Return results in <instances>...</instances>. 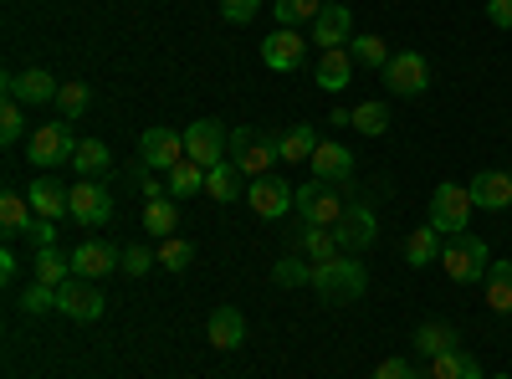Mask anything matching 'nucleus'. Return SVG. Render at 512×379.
<instances>
[{"label":"nucleus","instance_id":"14","mask_svg":"<svg viewBox=\"0 0 512 379\" xmlns=\"http://www.w3.org/2000/svg\"><path fill=\"white\" fill-rule=\"evenodd\" d=\"M72 272H77L82 282H103L108 272H123V251H113L108 241L88 236V241L72 251Z\"/></svg>","mask_w":512,"mask_h":379},{"label":"nucleus","instance_id":"29","mask_svg":"<svg viewBox=\"0 0 512 379\" xmlns=\"http://www.w3.org/2000/svg\"><path fill=\"white\" fill-rule=\"evenodd\" d=\"M72 170H77L82 180H98V175H108V170H113V154H108V144H98V139H82V144H77V154H72Z\"/></svg>","mask_w":512,"mask_h":379},{"label":"nucleus","instance_id":"6","mask_svg":"<svg viewBox=\"0 0 512 379\" xmlns=\"http://www.w3.org/2000/svg\"><path fill=\"white\" fill-rule=\"evenodd\" d=\"M31 164L36 170H52V164H72V154H77V139H72V129H67V118L62 123H41V129L31 134Z\"/></svg>","mask_w":512,"mask_h":379},{"label":"nucleus","instance_id":"40","mask_svg":"<svg viewBox=\"0 0 512 379\" xmlns=\"http://www.w3.org/2000/svg\"><path fill=\"white\" fill-rule=\"evenodd\" d=\"M21 313H57V287H47V282H36L31 277V287L21 292Z\"/></svg>","mask_w":512,"mask_h":379},{"label":"nucleus","instance_id":"24","mask_svg":"<svg viewBox=\"0 0 512 379\" xmlns=\"http://www.w3.org/2000/svg\"><path fill=\"white\" fill-rule=\"evenodd\" d=\"M405 262L410 267H431V262H441V231L425 221V226H415L410 236H405Z\"/></svg>","mask_w":512,"mask_h":379},{"label":"nucleus","instance_id":"49","mask_svg":"<svg viewBox=\"0 0 512 379\" xmlns=\"http://www.w3.org/2000/svg\"><path fill=\"white\" fill-rule=\"evenodd\" d=\"M497 379H512V374H497Z\"/></svg>","mask_w":512,"mask_h":379},{"label":"nucleus","instance_id":"48","mask_svg":"<svg viewBox=\"0 0 512 379\" xmlns=\"http://www.w3.org/2000/svg\"><path fill=\"white\" fill-rule=\"evenodd\" d=\"M0 282H16V251H0Z\"/></svg>","mask_w":512,"mask_h":379},{"label":"nucleus","instance_id":"28","mask_svg":"<svg viewBox=\"0 0 512 379\" xmlns=\"http://www.w3.org/2000/svg\"><path fill=\"white\" fill-rule=\"evenodd\" d=\"M236 180H241L236 159H221V164H210V170H205V195H210V200H221V205H231L236 195H246V190H236Z\"/></svg>","mask_w":512,"mask_h":379},{"label":"nucleus","instance_id":"22","mask_svg":"<svg viewBox=\"0 0 512 379\" xmlns=\"http://www.w3.org/2000/svg\"><path fill=\"white\" fill-rule=\"evenodd\" d=\"M231 159H236L241 180H262V175L272 170V164H277L282 154H277V144H272V139H251V144H246V149H236Z\"/></svg>","mask_w":512,"mask_h":379},{"label":"nucleus","instance_id":"19","mask_svg":"<svg viewBox=\"0 0 512 379\" xmlns=\"http://www.w3.org/2000/svg\"><path fill=\"white\" fill-rule=\"evenodd\" d=\"M31 210L41 221H62V216H72V190L67 185H57V180H31Z\"/></svg>","mask_w":512,"mask_h":379},{"label":"nucleus","instance_id":"4","mask_svg":"<svg viewBox=\"0 0 512 379\" xmlns=\"http://www.w3.org/2000/svg\"><path fill=\"white\" fill-rule=\"evenodd\" d=\"M472 210H477L472 190L456 185V180H441L436 195H431V226H436L441 236H461L466 226H472Z\"/></svg>","mask_w":512,"mask_h":379},{"label":"nucleus","instance_id":"5","mask_svg":"<svg viewBox=\"0 0 512 379\" xmlns=\"http://www.w3.org/2000/svg\"><path fill=\"white\" fill-rule=\"evenodd\" d=\"M72 221L88 226V231L113 226V190L103 180H77L72 185Z\"/></svg>","mask_w":512,"mask_h":379},{"label":"nucleus","instance_id":"1","mask_svg":"<svg viewBox=\"0 0 512 379\" xmlns=\"http://www.w3.org/2000/svg\"><path fill=\"white\" fill-rule=\"evenodd\" d=\"M349 190L354 185H328V180H308V185H297V195H292V210L303 216L308 226H338L344 221V210L354 205L349 200Z\"/></svg>","mask_w":512,"mask_h":379},{"label":"nucleus","instance_id":"44","mask_svg":"<svg viewBox=\"0 0 512 379\" xmlns=\"http://www.w3.org/2000/svg\"><path fill=\"white\" fill-rule=\"evenodd\" d=\"M256 11H262V0H221V16L236 21V26H246Z\"/></svg>","mask_w":512,"mask_h":379},{"label":"nucleus","instance_id":"30","mask_svg":"<svg viewBox=\"0 0 512 379\" xmlns=\"http://www.w3.org/2000/svg\"><path fill=\"white\" fill-rule=\"evenodd\" d=\"M31 277H36V282H47V287H62V282H72V257H62L57 246L36 251V262H31Z\"/></svg>","mask_w":512,"mask_h":379},{"label":"nucleus","instance_id":"36","mask_svg":"<svg viewBox=\"0 0 512 379\" xmlns=\"http://www.w3.org/2000/svg\"><path fill=\"white\" fill-rule=\"evenodd\" d=\"M349 123H354V129H359V134H369V139H379V134H390V108H384V103H359Z\"/></svg>","mask_w":512,"mask_h":379},{"label":"nucleus","instance_id":"7","mask_svg":"<svg viewBox=\"0 0 512 379\" xmlns=\"http://www.w3.org/2000/svg\"><path fill=\"white\" fill-rule=\"evenodd\" d=\"M384 88L390 93H400V98H415V93H425L431 88V62H425L420 52H400V57H390L384 62Z\"/></svg>","mask_w":512,"mask_h":379},{"label":"nucleus","instance_id":"33","mask_svg":"<svg viewBox=\"0 0 512 379\" xmlns=\"http://www.w3.org/2000/svg\"><path fill=\"white\" fill-rule=\"evenodd\" d=\"M415 349L431 354V359H436V354H451V349H456V328H451V323H420V328H415Z\"/></svg>","mask_w":512,"mask_h":379},{"label":"nucleus","instance_id":"10","mask_svg":"<svg viewBox=\"0 0 512 379\" xmlns=\"http://www.w3.org/2000/svg\"><path fill=\"white\" fill-rule=\"evenodd\" d=\"M62 82L47 72V67H26V72H6V98L26 103V108H41V103H57Z\"/></svg>","mask_w":512,"mask_h":379},{"label":"nucleus","instance_id":"51","mask_svg":"<svg viewBox=\"0 0 512 379\" xmlns=\"http://www.w3.org/2000/svg\"><path fill=\"white\" fill-rule=\"evenodd\" d=\"M507 236H512V231H507Z\"/></svg>","mask_w":512,"mask_h":379},{"label":"nucleus","instance_id":"26","mask_svg":"<svg viewBox=\"0 0 512 379\" xmlns=\"http://www.w3.org/2000/svg\"><path fill=\"white\" fill-rule=\"evenodd\" d=\"M144 231H154V241H164V236L180 231V205H175V195L144 200Z\"/></svg>","mask_w":512,"mask_h":379},{"label":"nucleus","instance_id":"38","mask_svg":"<svg viewBox=\"0 0 512 379\" xmlns=\"http://www.w3.org/2000/svg\"><path fill=\"white\" fill-rule=\"evenodd\" d=\"M88 98H93L88 82L72 77V82H62V93H57V113H62V118H82V113H88Z\"/></svg>","mask_w":512,"mask_h":379},{"label":"nucleus","instance_id":"21","mask_svg":"<svg viewBox=\"0 0 512 379\" xmlns=\"http://www.w3.org/2000/svg\"><path fill=\"white\" fill-rule=\"evenodd\" d=\"M466 190H472V200H477L482 210H507V205H512V175H507V170H482Z\"/></svg>","mask_w":512,"mask_h":379},{"label":"nucleus","instance_id":"3","mask_svg":"<svg viewBox=\"0 0 512 379\" xmlns=\"http://www.w3.org/2000/svg\"><path fill=\"white\" fill-rule=\"evenodd\" d=\"M441 267H446V277L461 282V287L487 282V272H492V246H487L482 236H472V231H461V236H451V241L441 246Z\"/></svg>","mask_w":512,"mask_h":379},{"label":"nucleus","instance_id":"35","mask_svg":"<svg viewBox=\"0 0 512 379\" xmlns=\"http://www.w3.org/2000/svg\"><path fill=\"white\" fill-rule=\"evenodd\" d=\"M159 267H164V272H185V267H195V241H185V236H164V241H159Z\"/></svg>","mask_w":512,"mask_h":379},{"label":"nucleus","instance_id":"18","mask_svg":"<svg viewBox=\"0 0 512 379\" xmlns=\"http://www.w3.org/2000/svg\"><path fill=\"white\" fill-rule=\"evenodd\" d=\"M205 339H210V349L236 354L246 344V318L236 308H216V313H210V323H205Z\"/></svg>","mask_w":512,"mask_h":379},{"label":"nucleus","instance_id":"47","mask_svg":"<svg viewBox=\"0 0 512 379\" xmlns=\"http://www.w3.org/2000/svg\"><path fill=\"white\" fill-rule=\"evenodd\" d=\"M487 21L492 26H512V0H487Z\"/></svg>","mask_w":512,"mask_h":379},{"label":"nucleus","instance_id":"12","mask_svg":"<svg viewBox=\"0 0 512 379\" xmlns=\"http://www.w3.org/2000/svg\"><path fill=\"white\" fill-rule=\"evenodd\" d=\"M292 195H297V185L272 180V175H262V180H246V205H251L262 221H282L287 210H292Z\"/></svg>","mask_w":512,"mask_h":379},{"label":"nucleus","instance_id":"32","mask_svg":"<svg viewBox=\"0 0 512 379\" xmlns=\"http://www.w3.org/2000/svg\"><path fill=\"white\" fill-rule=\"evenodd\" d=\"M431 379H482V364L472 354L451 349V354H436L431 359Z\"/></svg>","mask_w":512,"mask_h":379},{"label":"nucleus","instance_id":"46","mask_svg":"<svg viewBox=\"0 0 512 379\" xmlns=\"http://www.w3.org/2000/svg\"><path fill=\"white\" fill-rule=\"evenodd\" d=\"M31 241H36L41 251H47V246H57V221H41V216H36V226H31Z\"/></svg>","mask_w":512,"mask_h":379},{"label":"nucleus","instance_id":"27","mask_svg":"<svg viewBox=\"0 0 512 379\" xmlns=\"http://www.w3.org/2000/svg\"><path fill=\"white\" fill-rule=\"evenodd\" d=\"M482 298L492 313H507L512 318V262H492L487 282H482Z\"/></svg>","mask_w":512,"mask_h":379},{"label":"nucleus","instance_id":"23","mask_svg":"<svg viewBox=\"0 0 512 379\" xmlns=\"http://www.w3.org/2000/svg\"><path fill=\"white\" fill-rule=\"evenodd\" d=\"M0 226H6V236H11V241H16V236H31V226H36L31 200H26V195H16V190L0 195Z\"/></svg>","mask_w":512,"mask_h":379},{"label":"nucleus","instance_id":"15","mask_svg":"<svg viewBox=\"0 0 512 379\" xmlns=\"http://www.w3.org/2000/svg\"><path fill=\"white\" fill-rule=\"evenodd\" d=\"M57 313H67V318H77V323H98L103 318V292H98V282H62L57 287Z\"/></svg>","mask_w":512,"mask_h":379},{"label":"nucleus","instance_id":"8","mask_svg":"<svg viewBox=\"0 0 512 379\" xmlns=\"http://www.w3.org/2000/svg\"><path fill=\"white\" fill-rule=\"evenodd\" d=\"M308 47H313V41L297 31V26H277V31L262 41V62H267L272 72H297V67L308 62Z\"/></svg>","mask_w":512,"mask_h":379},{"label":"nucleus","instance_id":"31","mask_svg":"<svg viewBox=\"0 0 512 379\" xmlns=\"http://www.w3.org/2000/svg\"><path fill=\"white\" fill-rule=\"evenodd\" d=\"M164 185H169V195H175V200H190V195H200V190H205V164H195V159H180L175 170L164 175Z\"/></svg>","mask_w":512,"mask_h":379},{"label":"nucleus","instance_id":"20","mask_svg":"<svg viewBox=\"0 0 512 379\" xmlns=\"http://www.w3.org/2000/svg\"><path fill=\"white\" fill-rule=\"evenodd\" d=\"M318 88L323 93H344L349 77H354V52L349 47H333V52H318Z\"/></svg>","mask_w":512,"mask_h":379},{"label":"nucleus","instance_id":"39","mask_svg":"<svg viewBox=\"0 0 512 379\" xmlns=\"http://www.w3.org/2000/svg\"><path fill=\"white\" fill-rule=\"evenodd\" d=\"M323 0H277V26H303V21H318Z\"/></svg>","mask_w":512,"mask_h":379},{"label":"nucleus","instance_id":"2","mask_svg":"<svg viewBox=\"0 0 512 379\" xmlns=\"http://www.w3.org/2000/svg\"><path fill=\"white\" fill-rule=\"evenodd\" d=\"M318 298H328V303H354V298H364V287H369V272H364V262L359 257H333V262H318L313 267V282H308Z\"/></svg>","mask_w":512,"mask_h":379},{"label":"nucleus","instance_id":"50","mask_svg":"<svg viewBox=\"0 0 512 379\" xmlns=\"http://www.w3.org/2000/svg\"><path fill=\"white\" fill-rule=\"evenodd\" d=\"M507 139H512V129H507Z\"/></svg>","mask_w":512,"mask_h":379},{"label":"nucleus","instance_id":"13","mask_svg":"<svg viewBox=\"0 0 512 379\" xmlns=\"http://www.w3.org/2000/svg\"><path fill=\"white\" fill-rule=\"evenodd\" d=\"M338 236V251H349V257H359V251H369L379 241V221H374V210L369 205H349L344 210V221L333 226Z\"/></svg>","mask_w":512,"mask_h":379},{"label":"nucleus","instance_id":"16","mask_svg":"<svg viewBox=\"0 0 512 379\" xmlns=\"http://www.w3.org/2000/svg\"><path fill=\"white\" fill-rule=\"evenodd\" d=\"M313 31H308V41L318 52H333V47H349L354 41V16H349V6H323L318 11V21H308Z\"/></svg>","mask_w":512,"mask_h":379},{"label":"nucleus","instance_id":"9","mask_svg":"<svg viewBox=\"0 0 512 379\" xmlns=\"http://www.w3.org/2000/svg\"><path fill=\"white\" fill-rule=\"evenodd\" d=\"M139 159L149 164L154 175H169V170H175V164L185 159V134L154 123V129H144V139H139Z\"/></svg>","mask_w":512,"mask_h":379},{"label":"nucleus","instance_id":"42","mask_svg":"<svg viewBox=\"0 0 512 379\" xmlns=\"http://www.w3.org/2000/svg\"><path fill=\"white\" fill-rule=\"evenodd\" d=\"M159 262V246H128L123 251V277H149Z\"/></svg>","mask_w":512,"mask_h":379},{"label":"nucleus","instance_id":"43","mask_svg":"<svg viewBox=\"0 0 512 379\" xmlns=\"http://www.w3.org/2000/svg\"><path fill=\"white\" fill-rule=\"evenodd\" d=\"M272 282H282V287H308V282H313V267L297 262V257H282V262L272 267Z\"/></svg>","mask_w":512,"mask_h":379},{"label":"nucleus","instance_id":"17","mask_svg":"<svg viewBox=\"0 0 512 379\" xmlns=\"http://www.w3.org/2000/svg\"><path fill=\"white\" fill-rule=\"evenodd\" d=\"M313 180H328V185H354V154L344 149V144H333V139H323L318 149H313Z\"/></svg>","mask_w":512,"mask_h":379},{"label":"nucleus","instance_id":"41","mask_svg":"<svg viewBox=\"0 0 512 379\" xmlns=\"http://www.w3.org/2000/svg\"><path fill=\"white\" fill-rule=\"evenodd\" d=\"M349 52H354V62L379 67V72H384V62H390V47H384L379 36H354V41H349Z\"/></svg>","mask_w":512,"mask_h":379},{"label":"nucleus","instance_id":"34","mask_svg":"<svg viewBox=\"0 0 512 379\" xmlns=\"http://www.w3.org/2000/svg\"><path fill=\"white\" fill-rule=\"evenodd\" d=\"M323 139L308 129V123H297V129H287L282 139H277V154L287 159V164H297V159H313V149H318Z\"/></svg>","mask_w":512,"mask_h":379},{"label":"nucleus","instance_id":"11","mask_svg":"<svg viewBox=\"0 0 512 379\" xmlns=\"http://www.w3.org/2000/svg\"><path fill=\"white\" fill-rule=\"evenodd\" d=\"M226 149H231V134L221 129L216 118H200V123H190L185 129V159H195V164H221L226 159Z\"/></svg>","mask_w":512,"mask_h":379},{"label":"nucleus","instance_id":"37","mask_svg":"<svg viewBox=\"0 0 512 379\" xmlns=\"http://www.w3.org/2000/svg\"><path fill=\"white\" fill-rule=\"evenodd\" d=\"M26 139V103L6 98L0 103V144H21Z\"/></svg>","mask_w":512,"mask_h":379},{"label":"nucleus","instance_id":"45","mask_svg":"<svg viewBox=\"0 0 512 379\" xmlns=\"http://www.w3.org/2000/svg\"><path fill=\"white\" fill-rule=\"evenodd\" d=\"M374 379H420V374H415L410 359H384V364L374 369Z\"/></svg>","mask_w":512,"mask_h":379},{"label":"nucleus","instance_id":"25","mask_svg":"<svg viewBox=\"0 0 512 379\" xmlns=\"http://www.w3.org/2000/svg\"><path fill=\"white\" fill-rule=\"evenodd\" d=\"M292 246H303L308 257H313V267L344 257V251H338V236H333L328 226H308V221H303V231H292Z\"/></svg>","mask_w":512,"mask_h":379}]
</instances>
